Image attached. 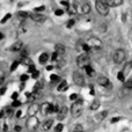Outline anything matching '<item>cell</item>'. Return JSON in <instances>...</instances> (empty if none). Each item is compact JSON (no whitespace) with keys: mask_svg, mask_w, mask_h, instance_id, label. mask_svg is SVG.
I'll use <instances>...</instances> for the list:
<instances>
[{"mask_svg":"<svg viewBox=\"0 0 132 132\" xmlns=\"http://www.w3.org/2000/svg\"><path fill=\"white\" fill-rule=\"evenodd\" d=\"M19 64H20L19 62H14L13 64H12V66H11V72H14V71L16 70V67L19 66Z\"/></svg>","mask_w":132,"mask_h":132,"instance_id":"obj_27","label":"cell"},{"mask_svg":"<svg viewBox=\"0 0 132 132\" xmlns=\"http://www.w3.org/2000/svg\"><path fill=\"white\" fill-rule=\"evenodd\" d=\"M50 107H51V104L49 103V102H45V103H43L42 106H41V112L43 115H46L50 112Z\"/></svg>","mask_w":132,"mask_h":132,"instance_id":"obj_16","label":"cell"},{"mask_svg":"<svg viewBox=\"0 0 132 132\" xmlns=\"http://www.w3.org/2000/svg\"><path fill=\"white\" fill-rule=\"evenodd\" d=\"M49 60V55L48 53H42L40 56V63L43 65V64H45V63Z\"/></svg>","mask_w":132,"mask_h":132,"instance_id":"obj_19","label":"cell"},{"mask_svg":"<svg viewBox=\"0 0 132 132\" xmlns=\"http://www.w3.org/2000/svg\"><path fill=\"white\" fill-rule=\"evenodd\" d=\"M27 79H28V75L27 74H22L21 75V81H27Z\"/></svg>","mask_w":132,"mask_h":132,"instance_id":"obj_43","label":"cell"},{"mask_svg":"<svg viewBox=\"0 0 132 132\" xmlns=\"http://www.w3.org/2000/svg\"><path fill=\"white\" fill-rule=\"evenodd\" d=\"M77 65L81 68H86L87 66L90 65V59H89L87 53H82L77 58Z\"/></svg>","mask_w":132,"mask_h":132,"instance_id":"obj_4","label":"cell"},{"mask_svg":"<svg viewBox=\"0 0 132 132\" xmlns=\"http://www.w3.org/2000/svg\"><path fill=\"white\" fill-rule=\"evenodd\" d=\"M67 88H68V86H67V82H66L65 80H64V81H62V82L59 84V86H58V88H57V90H58V92H65Z\"/></svg>","mask_w":132,"mask_h":132,"instance_id":"obj_18","label":"cell"},{"mask_svg":"<svg viewBox=\"0 0 132 132\" xmlns=\"http://www.w3.org/2000/svg\"><path fill=\"white\" fill-rule=\"evenodd\" d=\"M40 110H41V106H38L37 103H31L30 107L28 108V114H29V116H35Z\"/></svg>","mask_w":132,"mask_h":132,"instance_id":"obj_10","label":"cell"},{"mask_svg":"<svg viewBox=\"0 0 132 132\" xmlns=\"http://www.w3.org/2000/svg\"><path fill=\"white\" fill-rule=\"evenodd\" d=\"M38 125H40V121L36 116H30L27 121V129L29 131H35Z\"/></svg>","mask_w":132,"mask_h":132,"instance_id":"obj_7","label":"cell"},{"mask_svg":"<svg viewBox=\"0 0 132 132\" xmlns=\"http://www.w3.org/2000/svg\"><path fill=\"white\" fill-rule=\"evenodd\" d=\"M73 81H74L75 85H78V86H82V85L85 84V78H84V75L81 74L80 72L75 71L74 73H73Z\"/></svg>","mask_w":132,"mask_h":132,"instance_id":"obj_8","label":"cell"},{"mask_svg":"<svg viewBox=\"0 0 132 132\" xmlns=\"http://www.w3.org/2000/svg\"><path fill=\"white\" fill-rule=\"evenodd\" d=\"M50 79H51V82H58L59 81V77L56 74H52L50 77Z\"/></svg>","mask_w":132,"mask_h":132,"instance_id":"obj_26","label":"cell"},{"mask_svg":"<svg viewBox=\"0 0 132 132\" xmlns=\"http://www.w3.org/2000/svg\"><path fill=\"white\" fill-rule=\"evenodd\" d=\"M21 106V102L18 101V100H15V101L12 103V107H20Z\"/></svg>","mask_w":132,"mask_h":132,"instance_id":"obj_35","label":"cell"},{"mask_svg":"<svg viewBox=\"0 0 132 132\" xmlns=\"http://www.w3.org/2000/svg\"><path fill=\"white\" fill-rule=\"evenodd\" d=\"M58 56H59V55H58L57 52H53V53H52V56H51V59H52V60H57Z\"/></svg>","mask_w":132,"mask_h":132,"instance_id":"obj_38","label":"cell"},{"mask_svg":"<svg viewBox=\"0 0 132 132\" xmlns=\"http://www.w3.org/2000/svg\"><path fill=\"white\" fill-rule=\"evenodd\" d=\"M28 71H29L30 73H34V72H36L35 66H34V65H30V66H29V70H28Z\"/></svg>","mask_w":132,"mask_h":132,"instance_id":"obj_39","label":"cell"},{"mask_svg":"<svg viewBox=\"0 0 132 132\" xmlns=\"http://www.w3.org/2000/svg\"><path fill=\"white\" fill-rule=\"evenodd\" d=\"M107 115H108V111L107 110H104V111H102V112H100V114L96 116V118L99 119V121H102V119H104L107 117Z\"/></svg>","mask_w":132,"mask_h":132,"instance_id":"obj_23","label":"cell"},{"mask_svg":"<svg viewBox=\"0 0 132 132\" xmlns=\"http://www.w3.org/2000/svg\"><path fill=\"white\" fill-rule=\"evenodd\" d=\"M95 8H96L97 13L100 14V15H102V16H107V15L109 14L110 7L107 4H104L103 1H101V0H96V2H95Z\"/></svg>","mask_w":132,"mask_h":132,"instance_id":"obj_1","label":"cell"},{"mask_svg":"<svg viewBox=\"0 0 132 132\" xmlns=\"http://www.w3.org/2000/svg\"><path fill=\"white\" fill-rule=\"evenodd\" d=\"M85 70H86V72H87V74L89 75V77H94V74H95V71L93 70V67H92L90 65L87 66V67H86Z\"/></svg>","mask_w":132,"mask_h":132,"instance_id":"obj_22","label":"cell"},{"mask_svg":"<svg viewBox=\"0 0 132 132\" xmlns=\"http://www.w3.org/2000/svg\"><path fill=\"white\" fill-rule=\"evenodd\" d=\"M63 129H64V125H63L62 123H59V124H57V125H56V128H55V131H56V132H62Z\"/></svg>","mask_w":132,"mask_h":132,"instance_id":"obj_24","label":"cell"},{"mask_svg":"<svg viewBox=\"0 0 132 132\" xmlns=\"http://www.w3.org/2000/svg\"><path fill=\"white\" fill-rule=\"evenodd\" d=\"M71 112H72V116L73 117H79L82 114V101L81 100H78L75 101L73 104H72V108H71Z\"/></svg>","mask_w":132,"mask_h":132,"instance_id":"obj_3","label":"cell"},{"mask_svg":"<svg viewBox=\"0 0 132 132\" xmlns=\"http://www.w3.org/2000/svg\"><path fill=\"white\" fill-rule=\"evenodd\" d=\"M74 26V21L73 20H70V21L67 22V28H71V27Z\"/></svg>","mask_w":132,"mask_h":132,"instance_id":"obj_40","label":"cell"},{"mask_svg":"<svg viewBox=\"0 0 132 132\" xmlns=\"http://www.w3.org/2000/svg\"><path fill=\"white\" fill-rule=\"evenodd\" d=\"M52 125H53V121H52V119H46V121H45V122L42 124V128H43V130L48 131V130H50V129H51V126H52Z\"/></svg>","mask_w":132,"mask_h":132,"instance_id":"obj_17","label":"cell"},{"mask_svg":"<svg viewBox=\"0 0 132 132\" xmlns=\"http://www.w3.org/2000/svg\"><path fill=\"white\" fill-rule=\"evenodd\" d=\"M117 79H118L119 81H124V80H125V77H124L123 72H118V74H117Z\"/></svg>","mask_w":132,"mask_h":132,"instance_id":"obj_28","label":"cell"},{"mask_svg":"<svg viewBox=\"0 0 132 132\" xmlns=\"http://www.w3.org/2000/svg\"><path fill=\"white\" fill-rule=\"evenodd\" d=\"M66 115H67V107L66 106H63L59 108V111H58V119L59 121H62L66 117Z\"/></svg>","mask_w":132,"mask_h":132,"instance_id":"obj_14","label":"cell"},{"mask_svg":"<svg viewBox=\"0 0 132 132\" xmlns=\"http://www.w3.org/2000/svg\"><path fill=\"white\" fill-rule=\"evenodd\" d=\"M55 13H56V15H57V16H60V15H63V14H64V11H63V9H57Z\"/></svg>","mask_w":132,"mask_h":132,"instance_id":"obj_36","label":"cell"},{"mask_svg":"<svg viewBox=\"0 0 132 132\" xmlns=\"http://www.w3.org/2000/svg\"><path fill=\"white\" fill-rule=\"evenodd\" d=\"M2 38H4V35H2V33H1V31H0V41L2 40Z\"/></svg>","mask_w":132,"mask_h":132,"instance_id":"obj_51","label":"cell"},{"mask_svg":"<svg viewBox=\"0 0 132 132\" xmlns=\"http://www.w3.org/2000/svg\"><path fill=\"white\" fill-rule=\"evenodd\" d=\"M22 64H27V65H33V64H31V62H30V59H29V58H23V59H22Z\"/></svg>","mask_w":132,"mask_h":132,"instance_id":"obj_30","label":"cell"},{"mask_svg":"<svg viewBox=\"0 0 132 132\" xmlns=\"http://www.w3.org/2000/svg\"><path fill=\"white\" fill-rule=\"evenodd\" d=\"M73 132H74V131H73Z\"/></svg>","mask_w":132,"mask_h":132,"instance_id":"obj_53","label":"cell"},{"mask_svg":"<svg viewBox=\"0 0 132 132\" xmlns=\"http://www.w3.org/2000/svg\"><path fill=\"white\" fill-rule=\"evenodd\" d=\"M82 49H84V50H85V51H86V52H89V51H90V50H92V49L89 48V45H88L87 43L82 44Z\"/></svg>","mask_w":132,"mask_h":132,"instance_id":"obj_32","label":"cell"},{"mask_svg":"<svg viewBox=\"0 0 132 132\" xmlns=\"http://www.w3.org/2000/svg\"><path fill=\"white\" fill-rule=\"evenodd\" d=\"M28 16H30V14L28 13V12H19L18 13V18L21 19V20H24V19H27Z\"/></svg>","mask_w":132,"mask_h":132,"instance_id":"obj_20","label":"cell"},{"mask_svg":"<svg viewBox=\"0 0 132 132\" xmlns=\"http://www.w3.org/2000/svg\"><path fill=\"white\" fill-rule=\"evenodd\" d=\"M4 81H5V74L2 71H0V85L4 84Z\"/></svg>","mask_w":132,"mask_h":132,"instance_id":"obj_33","label":"cell"},{"mask_svg":"<svg viewBox=\"0 0 132 132\" xmlns=\"http://www.w3.org/2000/svg\"><path fill=\"white\" fill-rule=\"evenodd\" d=\"M65 51H66V49H65V46L63 45V44H56L55 45V52H57L59 56H63L64 53H65Z\"/></svg>","mask_w":132,"mask_h":132,"instance_id":"obj_15","label":"cell"},{"mask_svg":"<svg viewBox=\"0 0 132 132\" xmlns=\"http://www.w3.org/2000/svg\"><path fill=\"white\" fill-rule=\"evenodd\" d=\"M5 92H6V88L2 87V88H1V90H0V94H4Z\"/></svg>","mask_w":132,"mask_h":132,"instance_id":"obj_49","label":"cell"},{"mask_svg":"<svg viewBox=\"0 0 132 132\" xmlns=\"http://www.w3.org/2000/svg\"><path fill=\"white\" fill-rule=\"evenodd\" d=\"M21 115H22V111H21V110H19L18 112H16V117H18V118H19V117H21Z\"/></svg>","mask_w":132,"mask_h":132,"instance_id":"obj_47","label":"cell"},{"mask_svg":"<svg viewBox=\"0 0 132 132\" xmlns=\"http://www.w3.org/2000/svg\"><path fill=\"white\" fill-rule=\"evenodd\" d=\"M57 62H58L57 66L59 67V68H62V67H64V66H65V64H66V62L64 60V59H59V60H57Z\"/></svg>","mask_w":132,"mask_h":132,"instance_id":"obj_25","label":"cell"},{"mask_svg":"<svg viewBox=\"0 0 132 132\" xmlns=\"http://www.w3.org/2000/svg\"><path fill=\"white\" fill-rule=\"evenodd\" d=\"M11 18H12V14H7V15H5L4 18L1 19V21L0 22H1V23H5V22L7 21V20H9Z\"/></svg>","mask_w":132,"mask_h":132,"instance_id":"obj_29","label":"cell"},{"mask_svg":"<svg viewBox=\"0 0 132 132\" xmlns=\"http://www.w3.org/2000/svg\"><path fill=\"white\" fill-rule=\"evenodd\" d=\"M78 99V94H71L70 95V100L71 101H75Z\"/></svg>","mask_w":132,"mask_h":132,"instance_id":"obj_34","label":"cell"},{"mask_svg":"<svg viewBox=\"0 0 132 132\" xmlns=\"http://www.w3.org/2000/svg\"><path fill=\"white\" fill-rule=\"evenodd\" d=\"M2 116H4V112H2V111H0V118H1Z\"/></svg>","mask_w":132,"mask_h":132,"instance_id":"obj_52","label":"cell"},{"mask_svg":"<svg viewBox=\"0 0 132 132\" xmlns=\"http://www.w3.org/2000/svg\"><path fill=\"white\" fill-rule=\"evenodd\" d=\"M86 43L89 45V48L92 49V50H99V49L102 48V42L97 37H89Z\"/></svg>","mask_w":132,"mask_h":132,"instance_id":"obj_6","label":"cell"},{"mask_svg":"<svg viewBox=\"0 0 132 132\" xmlns=\"http://www.w3.org/2000/svg\"><path fill=\"white\" fill-rule=\"evenodd\" d=\"M22 48H23V43H22V41H16V42H14V43L11 45L9 50H11L12 52H16V51H21Z\"/></svg>","mask_w":132,"mask_h":132,"instance_id":"obj_12","label":"cell"},{"mask_svg":"<svg viewBox=\"0 0 132 132\" xmlns=\"http://www.w3.org/2000/svg\"><path fill=\"white\" fill-rule=\"evenodd\" d=\"M104 4H107L109 7H117L123 4V0H101Z\"/></svg>","mask_w":132,"mask_h":132,"instance_id":"obj_13","label":"cell"},{"mask_svg":"<svg viewBox=\"0 0 132 132\" xmlns=\"http://www.w3.org/2000/svg\"><path fill=\"white\" fill-rule=\"evenodd\" d=\"M100 101L99 100H95V101H93V103L90 104V109L92 110H97L99 108H100Z\"/></svg>","mask_w":132,"mask_h":132,"instance_id":"obj_21","label":"cell"},{"mask_svg":"<svg viewBox=\"0 0 132 132\" xmlns=\"http://www.w3.org/2000/svg\"><path fill=\"white\" fill-rule=\"evenodd\" d=\"M119 119H121V118H119V117H115V118H112V119H111V123H116V122H118Z\"/></svg>","mask_w":132,"mask_h":132,"instance_id":"obj_44","label":"cell"},{"mask_svg":"<svg viewBox=\"0 0 132 132\" xmlns=\"http://www.w3.org/2000/svg\"><path fill=\"white\" fill-rule=\"evenodd\" d=\"M18 97H19L18 93H13V94H12V99H13L14 101H15V100H18Z\"/></svg>","mask_w":132,"mask_h":132,"instance_id":"obj_42","label":"cell"},{"mask_svg":"<svg viewBox=\"0 0 132 132\" xmlns=\"http://www.w3.org/2000/svg\"><path fill=\"white\" fill-rule=\"evenodd\" d=\"M38 75H40V72H38V71H36V72L33 73V78H34V79H37V78H38Z\"/></svg>","mask_w":132,"mask_h":132,"instance_id":"obj_41","label":"cell"},{"mask_svg":"<svg viewBox=\"0 0 132 132\" xmlns=\"http://www.w3.org/2000/svg\"><path fill=\"white\" fill-rule=\"evenodd\" d=\"M12 114H13V111H12L11 109L7 110V116H12Z\"/></svg>","mask_w":132,"mask_h":132,"instance_id":"obj_48","label":"cell"},{"mask_svg":"<svg viewBox=\"0 0 132 132\" xmlns=\"http://www.w3.org/2000/svg\"><path fill=\"white\" fill-rule=\"evenodd\" d=\"M125 58H126V52H125V50H123V49H117L114 52V55H112V59H114V62L116 64H122V63H124Z\"/></svg>","mask_w":132,"mask_h":132,"instance_id":"obj_2","label":"cell"},{"mask_svg":"<svg viewBox=\"0 0 132 132\" xmlns=\"http://www.w3.org/2000/svg\"><path fill=\"white\" fill-rule=\"evenodd\" d=\"M4 132H8V125H7V124L4 125Z\"/></svg>","mask_w":132,"mask_h":132,"instance_id":"obj_45","label":"cell"},{"mask_svg":"<svg viewBox=\"0 0 132 132\" xmlns=\"http://www.w3.org/2000/svg\"><path fill=\"white\" fill-rule=\"evenodd\" d=\"M78 5H74L75 8L78 9L79 12H81L82 14H88L90 12V5L86 0H80L79 2H77Z\"/></svg>","mask_w":132,"mask_h":132,"instance_id":"obj_5","label":"cell"},{"mask_svg":"<svg viewBox=\"0 0 132 132\" xmlns=\"http://www.w3.org/2000/svg\"><path fill=\"white\" fill-rule=\"evenodd\" d=\"M52 68H53V66H48V67H46V70L48 71H51Z\"/></svg>","mask_w":132,"mask_h":132,"instance_id":"obj_50","label":"cell"},{"mask_svg":"<svg viewBox=\"0 0 132 132\" xmlns=\"http://www.w3.org/2000/svg\"><path fill=\"white\" fill-rule=\"evenodd\" d=\"M97 82L100 86L102 87H106V88H111V82H110V80L107 78V77H100L99 79H97Z\"/></svg>","mask_w":132,"mask_h":132,"instance_id":"obj_11","label":"cell"},{"mask_svg":"<svg viewBox=\"0 0 132 132\" xmlns=\"http://www.w3.org/2000/svg\"><path fill=\"white\" fill-rule=\"evenodd\" d=\"M81 131H82V126L81 125H77L74 129V132H81Z\"/></svg>","mask_w":132,"mask_h":132,"instance_id":"obj_37","label":"cell"},{"mask_svg":"<svg viewBox=\"0 0 132 132\" xmlns=\"http://www.w3.org/2000/svg\"><path fill=\"white\" fill-rule=\"evenodd\" d=\"M14 130H15L16 132H20V131H21V126H19V125H18V126H15V128H14Z\"/></svg>","mask_w":132,"mask_h":132,"instance_id":"obj_46","label":"cell"},{"mask_svg":"<svg viewBox=\"0 0 132 132\" xmlns=\"http://www.w3.org/2000/svg\"><path fill=\"white\" fill-rule=\"evenodd\" d=\"M44 11H45V7L44 6H40V7L35 8V13H40V12H44Z\"/></svg>","mask_w":132,"mask_h":132,"instance_id":"obj_31","label":"cell"},{"mask_svg":"<svg viewBox=\"0 0 132 132\" xmlns=\"http://www.w3.org/2000/svg\"><path fill=\"white\" fill-rule=\"evenodd\" d=\"M30 18L33 21L37 22V23H41V22H44L46 20V16L44 14H40V13H34V14H30Z\"/></svg>","mask_w":132,"mask_h":132,"instance_id":"obj_9","label":"cell"}]
</instances>
